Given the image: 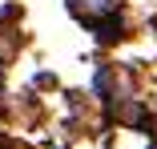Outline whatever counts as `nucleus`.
I'll return each instance as SVG.
<instances>
[{"label":"nucleus","instance_id":"obj_1","mask_svg":"<svg viewBox=\"0 0 157 149\" xmlns=\"http://www.w3.org/2000/svg\"><path fill=\"white\" fill-rule=\"evenodd\" d=\"M73 8L85 20H97V16H113L117 12V0H73Z\"/></svg>","mask_w":157,"mask_h":149},{"label":"nucleus","instance_id":"obj_2","mask_svg":"<svg viewBox=\"0 0 157 149\" xmlns=\"http://www.w3.org/2000/svg\"><path fill=\"white\" fill-rule=\"evenodd\" d=\"M0 89H4V69H0Z\"/></svg>","mask_w":157,"mask_h":149}]
</instances>
